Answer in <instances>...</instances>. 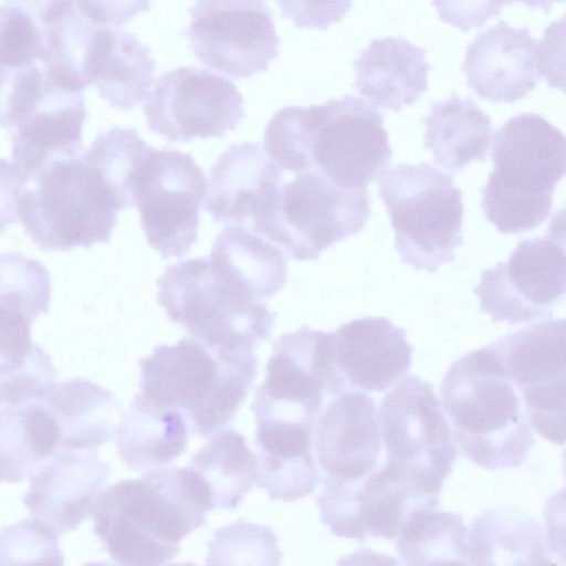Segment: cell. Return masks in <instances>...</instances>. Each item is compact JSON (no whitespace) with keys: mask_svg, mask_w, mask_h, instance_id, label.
Returning a JSON list of instances; mask_svg holds the SVG:
<instances>
[{"mask_svg":"<svg viewBox=\"0 0 566 566\" xmlns=\"http://www.w3.org/2000/svg\"><path fill=\"white\" fill-rule=\"evenodd\" d=\"M563 230L518 242L506 262L481 273L473 289L481 311L495 323L520 324L552 316L565 294Z\"/></svg>","mask_w":566,"mask_h":566,"instance_id":"cell-13","label":"cell"},{"mask_svg":"<svg viewBox=\"0 0 566 566\" xmlns=\"http://www.w3.org/2000/svg\"><path fill=\"white\" fill-rule=\"evenodd\" d=\"M402 566H473L462 516L438 507L415 510L396 537Z\"/></svg>","mask_w":566,"mask_h":566,"instance_id":"cell-35","label":"cell"},{"mask_svg":"<svg viewBox=\"0 0 566 566\" xmlns=\"http://www.w3.org/2000/svg\"><path fill=\"white\" fill-rule=\"evenodd\" d=\"M348 390L334 355V332L307 326L274 344L265 380L256 388L253 413L315 423L326 403Z\"/></svg>","mask_w":566,"mask_h":566,"instance_id":"cell-12","label":"cell"},{"mask_svg":"<svg viewBox=\"0 0 566 566\" xmlns=\"http://www.w3.org/2000/svg\"><path fill=\"white\" fill-rule=\"evenodd\" d=\"M370 212L367 189H345L307 170L283 179L249 229L293 260H316L323 250L361 231Z\"/></svg>","mask_w":566,"mask_h":566,"instance_id":"cell-10","label":"cell"},{"mask_svg":"<svg viewBox=\"0 0 566 566\" xmlns=\"http://www.w3.org/2000/svg\"><path fill=\"white\" fill-rule=\"evenodd\" d=\"M263 148L283 171L315 170L345 189H367L392 156L382 114L353 94L281 108L265 127Z\"/></svg>","mask_w":566,"mask_h":566,"instance_id":"cell-1","label":"cell"},{"mask_svg":"<svg viewBox=\"0 0 566 566\" xmlns=\"http://www.w3.org/2000/svg\"><path fill=\"white\" fill-rule=\"evenodd\" d=\"M313 448L323 480L350 483L368 475L382 453L375 400L353 389L329 400L314 423Z\"/></svg>","mask_w":566,"mask_h":566,"instance_id":"cell-18","label":"cell"},{"mask_svg":"<svg viewBox=\"0 0 566 566\" xmlns=\"http://www.w3.org/2000/svg\"><path fill=\"white\" fill-rule=\"evenodd\" d=\"M565 319L547 318L490 345L523 402L528 422L555 444L565 440Z\"/></svg>","mask_w":566,"mask_h":566,"instance_id":"cell-14","label":"cell"},{"mask_svg":"<svg viewBox=\"0 0 566 566\" xmlns=\"http://www.w3.org/2000/svg\"><path fill=\"white\" fill-rule=\"evenodd\" d=\"M185 31L195 56L234 78L268 70L279 54L273 13L264 1H197Z\"/></svg>","mask_w":566,"mask_h":566,"instance_id":"cell-15","label":"cell"},{"mask_svg":"<svg viewBox=\"0 0 566 566\" xmlns=\"http://www.w3.org/2000/svg\"><path fill=\"white\" fill-rule=\"evenodd\" d=\"M380 465L412 495L439 504L459 450L432 385L400 378L381 399Z\"/></svg>","mask_w":566,"mask_h":566,"instance_id":"cell-7","label":"cell"},{"mask_svg":"<svg viewBox=\"0 0 566 566\" xmlns=\"http://www.w3.org/2000/svg\"><path fill=\"white\" fill-rule=\"evenodd\" d=\"M86 117L84 91L69 87L44 70L32 106L11 134L12 163L27 181L51 161L84 150L82 129Z\"/></svg>","mask_w":566,"mask_h":566,"instance_id":"cell-19","label":"cell"},{"mask_svg":"<svg viewBox=\"0 0 566 566\" xmlns=\"http://www.w3.org/2000/svg\"><path fill=\"white\" fill-rule=\"evenodd\" d=\"M355 87L371 103L399 111L428 86L427 51L403 36L374 39L354 61Z\"/></svg>","mask_w":566,"mask_h":566,"instance_id":"cell-26","label":"cell"},{"mask_svg":"<svg viewBox=\"0 0 566 566\" xmlns=\"http://www.w3.org/2000/svg\"><path fill=\"white\" fill-rule=\"evenodd\" d=\"M243 96L227 77L196 66L161 74L144 102L148 128L168 140L223 137L244 116Z\"/></svg>","mask_w":566,"mask_h":566,"instance_id":"cell-16","label":"cell"},{"mask_svg":"<svg viewBox=\"0 0 566 566\" xmlns=\"http://www.w3.org/2000/svg\"><path fill=\"white\" fill-rule=\"evenodd\" d=\"M284 171L258 142L231 145L212 165L205 209L228 226L250 228L271 205Z\"/></svg>","mask_w":566,"mask_h":566,"instance_id":"cell-21","label":"cell"},{"mask_svg":"<svg viewBox=\"0 0 566 566\" xmlns=\"http://www.w3.org/2000/svg\"><path fill=\"white\" fill-rule=\"evenodd\" d=\"M211 510L207 486L189 467L156 469L103 490L93 528L117 566H164Z\"/></svg>","mask_w":566,"mask_h":566,"instance_id":"cell-2","label":"cell"},{"mask_svg":"<svg viewBox=\"0 0 566 566\" xmlns=\"http://www.w3.org/2000/svg\"><path fill=\"white\" fill-rule=\"evenodd\" d=\"M462 70L481 97L506 103L520 99L538 81L536 40L527 27L500 20L468 45Z\"/></svg>","mask_w":566,"mask_h":566,"instance_id":"cell-22","label":"cell"},{"mask_svg":"<svg viewBox=\"0 0 566 566\" xmlns=\"http://www.w3.org/2000/svg\"><path fill=\"white\" fill-rule=\"evenodd\" d=\"M206 192L205 172L189 154L150 146L143 153L130 195L148 243L163 258H182L190 251Z\"/></svg>","mask_w":566,"mask_h":566,"instance_id":"cell-11","label":"cell"},{"mask_svg":"<svg viewBox=\"0 0 566 566\" xmlns=\"http://www.w3.org/2000/svg\"><path fill=\"white\" fill-rule=\"evenodd\" d=\"M147 147L136 129L114 125L99 132L84 151L87 163L97 170L109 189L118 210L134 206L132 178Z\"/></svg>","mask_w":566,"mask_h":566,"instance_id":"cell-36","label":"cell"},{"mask_svg":"<svg viewBox=\"0 0 566 566\" xmlns=\"http://www.w3.org/2000/svg\"><path fill=\"white\" fill-rule=\"evenodd\" d=\"M168 566H198L193 563H176V564H170Z\"/></svg>","mask_w":566,"mask_h":566,"instance_id":"cell-47","label":"cell"},{"mask_svg":"<svg viewBox=\"0 0 566 566\" xmlns=\"http://www.w3.org/2000/svg\"><path fill=\"white\" fill-rule=\"evenodd\" d=\"M284 15L292 19L297 25L326 28L329 23L338 21L350 7V2H295L277 1Z\"/></svg>","mask_w":566,"mask_h":566,"instance_id":"cell-43","label":"cell"},{"mask_svg":"<svg viewBox=\"0 0 566 566\" xmlns=\"http://www.w3.org/2000/svg\"><path fill=\"white\" fill-rule=\"evenodd\" d=\"M190 429L184 415L149 400L140 392L123 412L115 430L117 453L134 471L160 469L188 446Z\"/></svg>","mask_w":566,"mask_h":566,"instance_id":"cell-29","label":"cell"},{"mask_svg":"<svg viewBox=\"0 0 566 566\" xmlns=\"http://www.w3.org/2000/svg\"><path fill=\"white\" fill-rule=\"evenodd\" d=\"M140 394L180 411L192 433L226 428L256 375L254 350L213 349L192 336L159 345L139 361Z\"/></svg>","mask_w":566,"mask_h":566,"instance_id":"cell-4","label":"cell"},{"mask_svg":"<svg viewBox=\"0 0 566 566\" xmlns=\"http://www.w3.org/2000/svg\"><path fill=\"white\" fill-rule=\"evenodd\" d=\"M279 538L270 526L239 520L214 531L206 566H281Z\"/></svg>","mask_w":566,"mask_h":566,"instance_id":"cell-37","label":"cell"},{"mask_svg":"<svg viewBox=\"0 0 566 566\" xmlns=\"http://www.w3.org/2000/svg\"><path fill=\"white\" fill-rule=\"evenodd\" d=\"M424 125V146L448 170L457 172L470 161L485 158L492 122L472 98L451 95L433 102Z\"/></svg>","mask_w":566,"mask_h":566,"instance_id":"cell-32","label":"cell"},{"mask_svg":"<svg viewBox=\"0 0 566 566\" xmlns=\"http://www.w3.org/2000/svg\"><path fill=\"white\" fill-rule=\"evenodd\" d=\"M189 468L207 486L213 509L238 507L258 480L255 453L231 427L213 433L192 455Z\"/></svg>","mask_w":566,"mask_h":566,"instance_id":"cell-34","label":"cell"},{"mask_svg":"<svg viewBox=\"0 0 566 566\" xmlns=\"http://www.w3.org/2000/svg\"><path fill=\"white\" fill-rule=\"evenodd\" d=\"M256 485L274 501L311 495L319 483L313 453L314 423L254 415Z\"/></svg>","mask_w":566,"mask_h":566,"instance_id":"cell-24","label":"cell"},{"mask_svg":"<svg viewBox=\"0 0 566 566\" xmlns=\"http://www.w3.org/2000/svg\"><path fill=\"white\" fill-rule=\"evenodd\" d=\"M82 566H114V565L109 564L108 562H90V563L83 564Z\"/></svg>","mask_w":566,"mask_h":566,"instance_id":"cell-46","label":"cell"},{"mask_svg":"<svg viewBox=\"0 0 566 566\" xmlns=\"http://www.w3.org/2000/svg\"><path fill=\"white\" fill-rule=\"evenodd\" d=\"M34 65L20 69L0 66V127L12 128L15 111L32 80Z\"/></svg>","mask_w":566,"mask_h":566,"instance_id":"cell-41","label":"cell"},{"mask_svg":"<svg viewBox=\"0 0 566 566\" xmlns=\"http://www.w3.org/2000/svg\"><path fill=\"white\" fill-rule=\"evenodd\" d=\"M384 200L395 232V247L403 263L432 273L454 260L462 244V191L453 176L431 163L398 164L379 176Z\"/></svg>","mask_w":566,"mask_h":566,"instance_id":"cell-8","label":"cell"},{"mask_svg":"<svg viewBox=\"0 0 566 566\" xmlns=\"http://www.w3.org/2000/svg\"><path fill=\"white\" fill-rule=\"evenodd\" d=\"M440 396L464 458L491 471L525 462L536 440L520 395L490 344L450 365Z\"/></svg>","mask_w":566,"mask_h":566,"instance_id":"cell-3","label":"cell"},{"mask_svg":"<svg viewBox=\"0 0 566 566\" xmlns=\"http://www.w3.org/2000/svg\"><path fill=\"white\" fill-rule=\"evenodd\" d=\"M412 354L406 331L386 317L356 318L334 332L335 363L348 389L385 391L408 371Z\"/></svg>","mask_w":566,"mask_h":566,"instance_id":"cell-23","label":"cell"},{"mask_svg":"<svg viewBox=\"0 0 566 566\" xmlns=\"http://www.w3.org/2000/svg\"><path fill=\"white\" fill-rule=\"evenodd\" d=\"M27 184L25 177L13 163L0 158V234L20 221L19 199Z\"/></svg>","mask_w":566,"mask_h":566,"instance_id":"cell-42","label":"cell"},{"mask_svg":"<svg viewBox=\"0 0 566 566\" xmlns=\"http://www.w3.org/2000/svg\"><path fill=\"white\" fill-rule=\"evenodd\" d=\"M491 158L481 201L486 219L503 234L535 229L565 172L564 134L537 113L516 114L495 132Z\"/></svg>","mask_w":566,"mask_h":566,"instance_id":"cell-5","label":"cell"},{"mask_svg":"<svg viewBox=\"0 0 566 566\" xmlns=\"http://www.w3.org/2000/svg\"><path fill=\"white\" fill-rule=\"evenodd\" d=\"M42 56L36 1L0 3V66L28 67L41 63Z\"/></svg>","mask_w":566,"mask_h":566,"instance_id":"cell-38","label":"cell"},{"mask_svg":"<svg viewBox=\"0 0 566 566\" xmlns=\"http://www.w3.org/2000/svg\"><path fill=\"white\" fill-rule=\"evenodd\" d=\"M36 401L57 426L60 450H94L108 442L123 415L114 395L86 378L53 384Z\"/></svg>","mask_w":566,"mask_h":566,"instance_id":"cell-28","label":"cell"},{"mask_svg":"<svg viewBox=\"0 0 566 566\" xmlns=\"http://www.w3.org/2000/svg\"><path fill=\"white\" fill-rule=\"evenodd\" d=\"M207 259L220 277L258 302L274 296L286 283L284 252L245 227L223 228Z\"/></svg>","mask_w":566,"mask_h":566,"instance_id":"cell-30","label":"cell"},{"mask_svg":"<svg viewBox=\"0 0 566 566\" xmlns=\"http://www.w3.org/2000/svg\"><path fill=\"white\" fill-rule=\"evenodd\" d=\"M50 273L38 260L18 252L0 254V300L20 304L35 318L50 306Z\"/></svg>","mask_w":566,"mask_h":566,"instance_id":"cell-40","label":"cell"},{"mask_svg":"<svg viewBox=\"0 0 566 566\" xmlns=\"http://www.w3.org/2000/svg\"><path fill=\"white\" fill-rule=\"evenodd\" d=\"M502 2H488L482 9L478 10H464V9H454V8H447L441 1L434 2V6H437V9L441 15V18L446 21H450L453 18L460 17L462 14H469L471 17L472 14H475L476 18L480 19L481 22H483L485 19H488L490 15L496 14L502 7Z\"/></svg>","mask_w":566,"mask_h":566,"instance_id":"cell-45","label":"cell"},{"mask_svg":"<svg viewBox=\"0 0 566 566\" xmlns=\"http://www.w3.org/2000/svg\"><path fill=\"white\" fill-rule=\"evenodd\" d=\"M157 286L168 317L213 349L254 350L274 325L266 305L220 277L207 258L168 265Z\"/></svg>","mask_w":566,"mask_h":566,"instance_id":"cell-9","label":"cell"},{"mask_svg":"<svg viewBox=\"0 0 566 566\" xmlns=\"http://www.w3.org/2000/svg\"><path fill=\"white\" fill-rule=\"evenodd\" d=\"M109 472L94 450H57L29 475L23 504L34 518L64 534L93 513Z\"/></svg>","mask_w":566,"mask_h":566,"instance_id":"cell-20","label":"cell"},{"mask_svg":"<svg viewBox=\"0 0 566 566\" xmlns=\"http://www.w3.org/2000/svg\"><path fill=\"white\" fill-rule=\"evenodd\" d=\"M84 151L48 164L19 199L23 229L42 250L87 249L112 237L119 210Z\"/></svg>","mask_w":566,"mask_h":566,"instance_id":"cell-6","label":"cell"},{"mask_svg":"<svg viewBox=\"0 0 566 566\" xmlns=\"http://www.w3.org/2000/svg\"><path fill=\"white\" fill-rule=\"evenodd\" d=\"M468 536L473 566H564L543 538L538 521L514 506L480 512Z\"/></svg>","mask_w":566,"mask_h":566,"instance_id":"cell-27","label":"cell"},{"mask_svg":"<svg viewBox=\"0 0 566 566\" xmlns=\"http://www.w3.org/2000/svg\"><path fill=\"white\" fill-rule=\"evenodd\" d=\"M335 566H401L392 556L378 553L369 548H359L356 552L339 558Z\"/></svg>","mask_w":566,"mask_h":566,"instance_id":"cell-44","label":"cell"},{"mask_svg":"<svg viewBox=\"0 0 566 566\" xmlns=\"http://www.w3.org/2000/svg\"><path fill=\"white\" fill-rule=\"evenodd\" d=\"M321 520L332 534L350 539H395L409 515L439 507L409 493L380 465L350 483L322 480L316 497Z\"/></svg>","mask_w":566,"mask_h":566,"instance_id":"cell-17","label":"cell"},{"mask_svg":"<svg viewBox=\"0 0 566 566\" xmlns=\"http://www.w3.org/2000/svg\"><path fill=\"white\" fill-rule=\"evenodd\" d=\"M60 535L38 518L2 527L0 566H64Z\"/></svg>","mask_w":566,"mask_h":566,"instance_id":"cell-39","label":"cell"},{"mask_svg":"<svg viewBox=\"0 0 566 566\" xmlns=\"http://www.w3.org/2000/svg\"><path fill=\"white\" fill-rule=\"evenodd\" d=\"M32 324L21 307L0 302V406L36 401L54 384L56 371L32 340Z\"/></svg>","mask_w":566,"mask_h":566,"instance_id":"cell-31","label":"cell"},{"mask_svg":"<svg viewBox=\"0 0 566 566\" xmlns=\"http://www.w3.org/2000/svg\"><path fill=\"white\" fill-rule=\"evenodd\" d=\"M57 450V426L39 401L0 409V482L23 481Z\"/></svg>","mask_w":566,"mask_h":566,"instance_id":"cell-33","label":"cell"},{"mask_svg":"<svg viewBox=\"0 0 566 566\" xmlns=\"http://www.w3.org/2000/svg\"><path fill=\"white\" fill-rule=\"evenodd\" d=\"M155 62L136 34L101 22L95 28L83 63L85 86L113 107L129 111L145 102L154 83Z\"/></svg>","mask_w":566,"mask_h":566,"instance_id":"cell-25","label":"cell"}]
</instances>
